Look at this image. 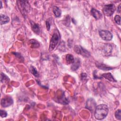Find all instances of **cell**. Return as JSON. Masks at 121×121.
<instances>
[{
    "label": "cell",
    "instance_id": "6da1fadb",
    "mask_svg": "<svg viewBox=\"0 0 121 121\" xmlns=\"http://www.w3.org/2000/svg\"><path fill=\"white\" fill-rule=\"evenodd\" d=\"M108 112V106L105 104H99L97 106L95 110L94 115L96 119L103 120L107 115Z\"/></svg>",
    "mask_w": 121,
    "mask_h": 121
},
{
    "label": "cell",
    "instance_id": "7a4b0ae2",
    "mask_svg": "<svg viewBox=\"0 0 121 121\" xmlns=\"http://www.w3.org/2000/svg\"><path fill=\"white\" fill-rule=\"evenodd\" d=\"M60 38V35L58 30H55L53 33L52 37L50 41V46L49 47V51H52L56 46Z\"/></svg>",
    "mask_w": 121,
    "mask_h": 121
},
{
    "label": "cell",
    "instance_id": "3957f363",
    "mask_svg": "<svg viewBox=\"0 0 121 121\" xmlns=\"http://www.w3.org/2000/svg\"><path fill=\"white\" fill-rule=\"evenodd\" d=\"M19 8L23 12H29L31 10V6L28 1L19 0L17 1Z\"/></svg>",
    "mask_w": 121,
    "mask_h": 121
},
{
    "label": "cell",
    "instance_id": "277c9868",
    "mask_svg": "<svg viewBox=\"0 0 121 121\" xmlns=\"http://www.w3.org/2000/svg\"><path fill=\"white\" fill-rule=\"evenodd\" d=\"M116 9L115 5L113 4L106 5L104 7L103 11L104 14L106 16H111L114 12Z\"/></svg>",
    "mask_w": 121,
    "mask_h": 121
},
{
    "label": "cell",
    "instance_id": "5b68a950",
    "mask_svg": "<svg viewBox=\"0 0 121 121\" xmlns=\"http://www.w3.org/2000/svg\"><path fill=\"white\" fill-rule=\"evenodd\" d=\"M74 51L78 54H80L85 57H89L90 56V54L87 50L83 48L80 45H75L74 48Z\"/></svg>",
    "mask_w": 121,
    "mask_h": 121
},
{
    "label": "cell",
    "instance_id": "8992f818",
    "mask_svg": "<svg viewBox=\"0 0 121 121\" xmlns=\"http://www.w3.org/2000/svg\"><path fill=\"white\" fill-rule=\"evenodd\" d=\"M100 37L105 41H110L112 38V34L108 30H102L99 32Z\"/></svg>",
    "mask_w": 121,
    "mask_h": 121
},
{
    "label": "cell",
    "instance_id": "52a82bcc",
    "mask_svg": "<svg viewBox=\"0 0 121 121\" xmlns=\"http://www.w3.org/2000/svg\"><path fill=\"white\" fill-rule=\"evenodd\" d=\"M13 103L12 99L9 96L3 98L1 100V105L3 107H7L11 105Z\"/></svg>",
    "mask_w": 121,
    "mask_h": 121
},
{
    "label": "cell",
    "instance_id": "ba28073f",
    "mask_svg": "<svg viewBox=\"0 0 121 121\" xmlns=\"http://www.w3.org/2000/svg\"><path fill=\"white\" fill-rule=\"evenodd\" d=\"M91 14L96 19H99L102 17V14L95 9H92L91 10Z\"/></svg>",
    "mask_w": 121,
    "mask_h": 121
},
{
    "label": "cell",
    "instance_id": "9c48e42d",
    "mask_svg": "<svg viewBox=\"0 0 121 121\" xmlns=\"http://www.w3.org/2000/svg\"><path fill=\"white\" fill-rule=\"evenodd\" d=\"M112 47L109 44H105L102 48V51L104 54L106 55H108L111 53Z\"/></svg>",
    "mask_w": 121,
    "mask_h": 121
},
{
    "label": "cell",
    "instance_id": "30bf717a",
    "mask_svg": "<svg viewBox=\"0 0 121 121\" xmlns=\"http://www.w3.org/2000/svg\"><path fill=\"white\" fill-rule=\"evenodd\" d=\"M96 66L99 69L104 70H109L113 69V68L112 67H109L108 66H106L105 64L100 63H96Z\"/></svg>",
    "mask_w": 121,
    "mask_h": 121
},
{
    "label": "cell",
    "instance_id": "8fae6325",
    "mask_svg": "<svg viewBox=\"0 0 121 121\" xmlns=\"http://www.w3.org/2000/svg\"><path fill=\"white\" fill-rule=\"evenodd\" d=\"M102 76L106 79L112 81V82H116V80L114 79V78L113 77L111 73H104L102 74Z\"/></svg>",
    "mask_w": 121,
    "mask_h": 121
},
{
    "label": "cell",
    "instance_id": "7c38bea8",
    "mask_svg": "<svg viewBox=\"0 0 121 121\" xmlns=\"http://www.w3.org/2000/svg\"><path fill=\"white\" fill-rule=\"evenodd\" d=\"M31 27L33 30V31L36 34H38L40 32V27L39 25L36 23H35L34 22H32L31 23Z\"/></svg>",
    "mask_w": 121,
    "mask_h": 121
},
{
    "label": "cell",
    "instance_id": "4fadbf2b",
    "mask_svg": "<svg viewBox=\"0 0 121 121\" xmlns=\"http://www.w3.org/2000/svg\"><path fill=\"white\" fill-rule=\"evenodd\" d=\"M29 44L30 45L31 48H36L40 46V43L35 39H31L29 41Z\"/></svg>",
    "mask_w": 121,
    "mask_h": 121
},
{
    "label": "cell",
    "instance_id": "5bb4252c",
    "mask_svg": "<svg viewBox=\"0 0 121 121\" xmlns=\"http://www.w3.org/2000/svg\"><path fill=\"white\" fill-rule=\"evenodd\" d=\"M9 17L1 14L0 15V24L3 25V24H5L9 22Z\"/></svg>",
    "mask_w": 121,
    "mask_h": 121
},
{
    "label": "cell",
    "instance_id": "9a60e30c",
    "mask_svg": "<svg viewBox=\"0 0 121 121\" xmlns=\"http://www.w3.org/2000/svg\"><path fill=\"white\" fill-rule=\"evenodd\" d=\"M74 58L71 54H68L66 56V61L67 64H72L74 62Z\"/></svg>",
    "mask_w": 121,
    "mask_h": 121
},
{
    "label": "cell",
    "instance_id": "2e32d148",
    "mask_svg": "<svg viewBox=\"0 0 121 121\" xmlns=\"http://www.w3.org/2000/svg\"><path fill=\"white\" fill-rule=\"evenodd\" d=\"M53 12L56 17H59L61 15L60 9L56 6H54L53 7Z\"/></svg>",
    "mask_w": 121,
    "mask_h": 121
},
{
    "label": "cell",
    "instance_id": "e0dca14e",
    "mask_svg": "<svg viewBox=\"0 0 121 121\" xmlns=\"http://www.w3.org/2000/svg\"><path fill=\"white\" fill-rule=\"evenodd\" d=\"M72 64H73L71 66V70H77L79 67V66L80 64V61L78 59H77L75 60H74V62Z\"/></svg>",
    "mask_w": 121,
    "mask_h": 121
},
{
    "label": "cell",
    "instance_id": "ac0fdd59",
    "mask_svg": "<svg viewBox=\"0 0 121 121\" xmlns=\"http://www.w3.org/2000/svg\"><path fill=\"white\" fill-rule=\"evenodd\" d=\"M29 70H30V72H31L34 76H35L36 77H39V74L38 71H37V70L36 69H35L34 67H33V66H31V67H30Z\"/></svg>",
    "mask_w": 121,
    "mask_h": 121
},
{
    "label": "cell",
    "instance_id": "d6986e66",
    "mask_svg": "<svg viewBox=\"0 0 121 121\" xmlns=\"http://www.w3.org/2000/svg\"><path fill=\"white\" fill-rule=\"evenodd\" d=\"M115 116L117 120H121V111L120 109H118L115 112Z\"/></svg>",
    "mask_w": 121,
    "mask_h": 121
},
{
    "label": "cell",
    "instance_id": "ffe728a7",
    "mask_svg": "<svg viewBox=\"0 0 121 121\" xmlns=\"http://www.w3.org/2000/svg\"><path fill=\"white\" fill-rule=\"evenodd\" d=\"M9 80V78L5 74L1 73V82H4L5 81H8Z\"/></svg>",
    "mask_w": 121,
    "mask_h": 121
},
{
    "label": "cell",
    "instance_id": "44dd1931",
    "mask_svg": "<svg viewBox=\"0 0 121 121\" xmlns=\"http://www.w3.org/2000/svg\"><path fill=\"white\" fill-rule=\"evenodd\" d=\"M120 20H121V17L119 15H116L114 17V21L115 22L118 24V25H120Z\"/></svg>",
    "mask_w": 121,
    "mask_h": 121
},
{
    "label": "cell",
    "instance_id": "7402d4cb",
    "mask_svg": "<svg viewBox=\"0 0 121 121\" xmlns=\"http://www.w3.org/2000/svg\"><path fill=\"white\" fill-rule=\"evenodd\" d=\"M0 116L2 118L6 117L7 116V112L5 111L2 110H0Z\"/></svg>",
    "mask_w": 121,
    "mask_h": 121
},
{
    "label": "cell",
    "instance_id": "603a6c76",
    "mask_svg": "<svg viewBox=\"0 0 121 121\" xmlns=\"http://www.w3.org/2000/svg\"><path fill=\"white\" fill-rule=\"evenodd\" d=\"M86 75L85 73H82L81 75V78L82 80H85L86 79Z\"/></svg>",
    "mask_w": 121,
    "mask_h": 121
},
{
    "label": "cell",
    "instance_id": "cb8c5ba5",
    "mask_svg": "<svg viewBox=\"0 0 121 121\" xmlns=\"http://www.w3.org/2000/svg\"><path fill=\"white\" fill-rule=\"evenodd\" d=\"M46 25L47 29L48 31H49L50 29V23L48 21H46Z\"/></svg>",
    "mask_w": 121,
    "mask_h": 121
},
{
    "label": "cell",
    "instance_id": "d4e9b609",
    "mask_svg": "<svg viewBox=\"0 0 121 121\" xmlns=\"http://www.w3.org/2000/svg\"><path fill=\"white\" fill-rule=\"evenodd\" d=\"M121 4H120L119 5V7H118V9H117V11H118V12H119V13H120V11H121V10H120V9H121Z\"/></svg>",
    "mask_w": 121,
    "mask_h": 121
},
{
    "label": "cell",
    "instance_id": "484cf974",
    "mask_svg": "<svg viewBox=\"0 0 121 121\" xmlns=\"http://www.w3.org/2000/svg\"><path fill=\"white\" fill-rule=\"evenodd\" d=\"M0 5H1V7H0V8H2V2H1V1H0Z\"/></svg>",
    "mask_w": 121,
    "mask_h": 121
}]
</instances>
